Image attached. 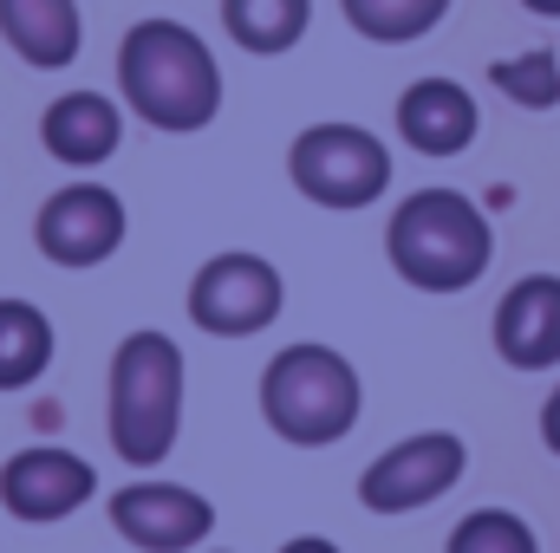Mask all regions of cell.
<instances>
[{
  "mask_svg": "<svg viewBox=\"0 0 560 553\" xmlns=\"http://www.w3.org/2000/svg\"><path fill=\"white\" fill-rule=\"evenodd\" d=\"M118 92H125V111L143 118L150 131L189 138V131H209L222 111V66L196 26L138 20L118 39Z\"/></svg>",
  "mask_w": 560,
  "mask_h": 553,
  "instance_id": "cell-1",
  "label": "cell"
},
{
  "mask_svg": "<svg viewBox=\"0 0 560 553\" xmlns=\"http://www.w3.org/2000/svg\"><path fill=\"white\" fill-rule=\"evenodd\" d=\"M392 274L418 293H469L495 261V228L463 189H411L385 222Z\"/></svg>",
  "mask_w": 560,
  "mask_h": 553,
  "instance_id": "cell-2",
  "label": "cell"
},
{
  "mask_svg": "<svg viewBox=\"0 0 560 553\" xmlns=\"http://www.w3.org/2000/svg\"><path fill=\"white\" fill-rule=\"evenodd\" d=\"M183 345L170 332H125L112 352V378H105V436L118 449V462L156 469L170 462L176 436H183Z\"/></svg>",
  "mask_w": 560,
  "mask_h": 553,
  "instance_id": "cell-3",
  "label": "cell"
},
{
  "mask_svg": "<svg viewBox=\"0 0 560 553\" xmlns=\"http://www.w3.org/2000/svg\"><path fill=\"white\" fill-rule=\"evenodd\" d=\"M359 411H365V385H359L352 358L319 339L280 345L261 372V423L293 449L346 443L359 430Z\"/></svg>",
  "mask_w": 560,
  "mask_h": 553,
  "instance_id": "cell-4",
  "label": "cell"
},
{
  "mask_svg": "<svg viewBox=\"0 0 560 553\" xmlns=\"http://www.w3.org/2000/svg\"><path fill=\"white\" fill-rule=\"evenodd\" d=\"M287 183L319 209H372L392 189V150L365 125H306L287 143Z\"/></svg>",
  "mask_w": 560,
  "mask_h": 553,
  "instance_id": "cell-5",
  "label": "cell"
},
{
  "mask_svg": "<svg viewBox=\"0 0 560 553\" xmlns=\"http://www.w3.org/2000/svg\"><path fill=\"white\" fill-rule=\"evenodd\" d=\"M189 319L209 332V339H255L268 332L287 306V280L268 255H248V248H229V255H209L196 274H189V293H183Z\"/></svg>",
  "mask_w": 560,
  "mask_h": 553,
  "instance_id": "cell-6",
  "label": "cell"
},
{
  "mask_svg": "<svg viewBox=\"0 0 560 553\" xmlns=\"http://www.w3.org/2000/svg\"><path fill=\"white\" fill-rule=\"evenodd\" d=\"M463 469H469V443L456 430H418L365 462L359 502H365V515H418L463 482Z\"/></svg>",
  "mask_w": 560,
  "mask_h": 553,
  "instance_id": "cell-7",
  "label": "cell"
},
{
  "mask_svg": "<svg viewBox=\"0 0 560 553\" xmlns=\"http://www.w3.org/2000/svg\"><path fill=\"white\" fill-rule=\"evenodd\" d=\"M131 235V215H125V196L105 189V183H66L39 202L33 215V248L52 261V268H105Z\"/></svg>",
  "mask_w": 560,
  "mask_h": 553,
  "instance_id": "cell-8",
  "label": "cell"
},
{
  "mask_svg": "<svg viewBox=\"0 0 560 553\" xmlns=\"http://www.w3.org/2000/svg\"><path fill=\"white\" fill-rule=\"evenodd\" d=\"M92 495H98V469H92L79 449L33 443V449H13V456L0 462V508H7L13 521L52 528V521H72Z\"/></svg>",
  "mask_w": 560,
  "mask_h": 553,
  "instance_id": "cell-9",
  "label": "cell"
},
{
  "mask_svg": "<svg viewBox=\"0 0 560 553\" xmlns=\"http://www.w3.org/2000/svg\"><path fill=\"white\" fill-rule=\"evenodd\" d=\"M118 541H131L138 553H196L209 534H215V502L183 489V482H125L112 502H105Z\"/></svg>",
  "mask_w": 560,
  "mask_h": 553,
  "instance_id": "cell-10",
  "label": "cell"
},
{
  "mask_svg": "<svg viewBox=\"0 0 560 553\" xmlns=\"http://www.w3.org/2000/svg\"><path fill=\"white\" fill-rule=\"evenodd\" d=\"M495 358L515 372L560 365V274H522L495 299Z\"/></svg>",
  "mask_w": 560,
  "mask_h": 553,
  "instance_id": "cell-11",
  "label": "cell"
},
{
  "mask_svg": "<svg viewBox=\"0 0 560 553\" xmlns=\"http://www.w3.org/2000/svg\"><path fill=\"white\" fill-rule=\"evenodd\" d=\"M482 131L476 92L456 79H411L398 92V138L411 143L418 156H463Z\"/></svg>",
  "mask_w": 560,
  "mask_h": 553,
  "instance_id": "cell-12",
  "label": "cell"
},
{
  "mask_svg": "<svg viewBox=\"0 0 560 553\" xmlns=\"http://www.w3.org/2000/svg\"><path fill=\"white\" fill-rule=\"evenodd\" d=\"M39 143H46V156L66 163V169H98V163H112L118 143H125V105L105 98V92H66V98L46 105Z\"/></svg>",
  "mask_w": 560,
  "mask_h": 553,
  "instance_id": "cell-13",
  "label": "cell"
},
{
  "mask_svg": "<svg viewBox=\"0 0 560 553\" xmlns=\"http://www.w3.org/2000/svg\"><path fill=\"white\" fill-rule=\"evenodd\" d=\"M0 39L33 72H66L85 46L79 0H0Z\"/></svg>",
  "mask_w": 560,
  "mask_h": 553,
  "instance_id": "cell-14",
  "label": "cell"
},
{
  "mask_svg": "<svg viewBox=\"0 0 560 553\" xmlns=\"http://www.w3.org/2000/svg\"><path fill=\"white\" fill-rule=\"evenodd\" d=\"M222 26L242 52L255 59H280L306 39L313 26V0H222Z\"/></svg>",
  "mask_w": 560,
  "mask_h": 553,
  "instance_id": "cell-15",
  "label": "cell"
},
{
  "mask_svg": "<svg viewBox=\"0 0 560 553\" xmlns=\"http://www.w3.org/2000/svg\"><path fill=\"white\" fill-rule=\"evenodd\" d=\"M59 339H52V319L33 306V299H0V391H26L46 378Z\"/></svg>",
  "mask_w": 560,
  "mask_h": 553,
  "instance_id": "cell-16",
  "label": "cell"
},
{
  "mask_svg": "<svg viewBox=\"0 0 560 553\" xmlns=\"http://www.w3.org/2000/svg\"><path fill=\"white\" fill-rule=\"evenodd\" d=\"M339 13L352 33H365L378 46H411V39L443 26L450 0H339Z\"/></svg>",
  "mask_w": 560,
  "mask_h": 553,
  "instance_id": "cell-17",
  "label": "cell"
},
{
  "mask_svg": "<svg viewBox=\"0 0 560 553\" xmlns=\"http://www.w3.org/2000/svg\"><path fill=\"white\" fill-rule=\"evenodd\" d=\"M443 553H541V534L515 508H476L450 528Z\"/></svg>",
  "mask_w": 560,
  "mask_h": 553,
  "instance_id": "cell-18",
  "label": "cell"
},
{
  "mask_svg": "<svg viewBox=\"0 0 560 553\" xmlns=\"http://www.w3.org/2000/svg\"><path fill=\"white\" fill-rule=\"evenodd\" d=\"M489 85L522 105V111H555L560 105V59L555 52H522V59H502L489 66Z\"/></svg>",
  "mask_w": 560,
  "mask_h": 553,
  "instance_id": "cell-19",
  "label": "cell"
},
{
  "mask_svg": "<svg viewBox=\"0 0 560 553\" xmlns=\"http://www.w3.org/2000/svg\"><path fill=\"white\" fill-rule=\"evenodd\" d=\"M541 443H548V456H560V385L548 391V404H541Z\"/></svg>",
  "mask_w": 560,
  "mask_h": 553,
  "instance_id": "cell-20",
  "label": "cell"
},
{
  "mask_svg": "<svg viewBox=\"0 0 560 553\" xmlns=\"http://www.w3.org/2000/svg\"><path fill=\"white\" fill-rule=\"evenodd\" d=\"M280 553H339V541H326V534H293Z\"/></svg>",
  "mask_w": 560,
  "mask_h": 553,
  "instance_id": "cell-21",
  "label": "cell"
},
{
  "mask_svg": "<svg viewBox=\"0 0 560 553\" xmlns=\"http://www.w3.org/2000/svg\"><path fill=\"white\" fill-rule=\"evenodd\" d=\"M528 13H541V20H560V0H522Z\"/></svg>",
  "mask_w": 560,
  "mask_h": 553,
  "instance_id": "cell-22",
  "label": "cell"
},
{
  "mask_svg": "<svg viewBox=\"0 0 560 553\" xmlns=\"http://www.w3.org/2000/svg\"><path fill=\"white\" fill-rule=\"evenodd\" d=\"M202 553H222V548H202Z\"/></svg>",
  "mask_w": 560,
  "mask_h": 553,
  "instance_id": "cell-23",
  "label": "cell"
}]
</instances>
